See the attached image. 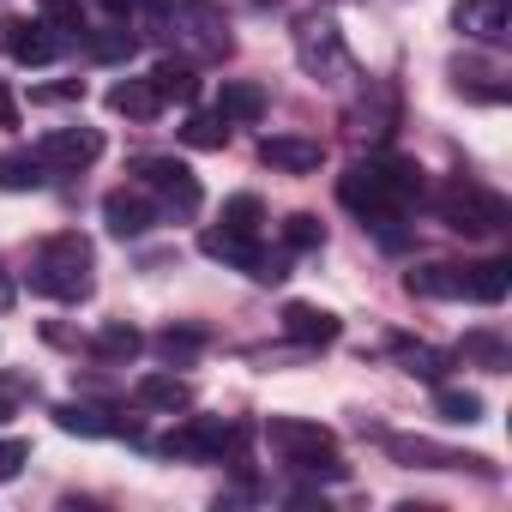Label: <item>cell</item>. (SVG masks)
<instances>
[{"instance_id": "16", "label": "cell", "mask_w": 512, "mask_h": 512, "mask_svg": "<svg viewBox=\"0 0 512 512\" xmlns=\"http://www.w3.org/2000/svg\"><path fill=\"white\" fill-rule=\"evenodd\" d=\"M133 404H139V410H157V416H175V410L193 404V386H187L181 374H145V380L133 386Z\"/></svg>"}, {"instance_id": "25", "label": "cell", "mask_w": 512, "mask_h": 512, "mask_svg": "<svg viewBox=\"0 0 512 512\" xmlns=\"http://www.w3.org/2000/svg\"><path fill=\"white\" fill-rule=\"evenodd\" d=\"M55 422H61L67 434H85V440L121 434V422H109V410H97V404H55Z\"/></svg>"}, {"instance_id": "22", "label": "cell", "mask_w": 512, "mask_h": 512, "mask_svg": "<svg viewBox=\"0 0 512 512\" xmlns=\"http://www.w3.org/2000/svg\"><path fill=\"white\" fill-rule=\"evenodd\" d=\"M506 284H512V266L506 260H482V266H464V302H506Z\"/></svg>"}, {"instance_id": "37", "label": "cell", "mask_w": 512, "mask_h": 512, "mask_svg": "<svg viewBox=\"0 0 512 512\" xmlns=\"http://www.w3.org/2000/svg\"><path fill=\"white\" fill-rule=\"evenodd\" d=\"M0 127H19V103H13L7 85H0Z\"/></svg>"}, {"instance_id": "9", "label": "cell", "mask_w": 512, "mask_h": 512, "mask_svg": "<svg viewBox=\"0 0 512 512\" xmlns=\"http://www.w3.org/2000/svg\"><path fill=\"white\" fill-rule=\"evenodd\" d=\"M97 157H103V133L97 127H55V133L37 139V163L43 169H61V175L91 169Z\"/></svg>"}, {"instance_id": "38", "label": "cell", "mask_w": 512, "mask_h": 512, "mask_svg": "<svg viewBox=\"0 0 512 512\" xmlns=\"http://www.w3.org/2000/svg\"><path fill=\"white\" fill-rule=\"evenodd\" d=\"M13 404H19V392H13L7 380H0V422H13Z\"/></svg>"}, {"instance_id": "28", "label": "cell", "mask_w": 512, "mask_h": 512, "mask_svg": "<svg viewBox=\"0 0 512 512\" xmlns=\"http://www.w3.org/2000/svg\"><path fill=\"white\" fill-rule=\"evenodd\" d=\"M260 223H266V205L253 199V193L223 199V229H235V235H260Z\"/></svg>"}, {"instance_id": "10", "label": "cell", "mask_w": 512, "mask_h": 512, "mask_svg": "<svg viewBox=\"0 0 512 512\" xmlns=\"http://www.w3.org/2000/svg\"><path fill=\"white\" fill-rule=\"evenodd\" d=\"M103 223H109V235L139 241V235H151V229L163 223V211H157V199H151L145 187H115V193L103 199Z\"/></svg>"}, {"instance_id": "33", "label": "cell", "mask_w": 512, "mask_h": 512, "mask_svg": "<svg viewBox=\"0 0 512 512\" xmlns=\"http://www.w3.org/2000/svg\"><path fill=\"white\" fill-rule=\"evenodd\" d=\"M398 356H404V374H416V380H440V368H446V356L428 344H398Z\"/></svg>"}, {"instance_id": "1", "label": "cell", "mask_w": 512, "mask_h": 512, "mask_svg": "<svg viewBox=\"0 0 512 512\" xmlns=\"http://www.w3.org/2000/svg\"><path fill=\"white\" fill-rule=\"evenodd\" d=\"M338 199H344V211H356L362 223H374V229L398 247V229H392V223H404V211L422 199V169L404 163V157L350 163V169L338 175Z\"/></svg>"}, {"instance_id": "12", "label": "cell", "mask_w": 512, "mask_h": 512, "mask_svg": "<svg viewBox=\"0 0 512 512\" xmlns=\"http://www.w3.org/2000/svg\"><path fill=\"white\" fill-rule=\"evenodd\" d=\"M0 49L19 67H49L61 55V31H49L43 19H0Z\"/></svg>"}, {"instance_id": "39", "label": "cell", "mask_w": 512, "mask_h": 512, "mask_svg": "<svg viewBox=\"0 0 512 512\" xmlns=\"http://www.w3.org/2000/svg\"><path fill=\"white\" fill-rule=\"evenodd\" d=\"M7 308H13V278L0 272V314H7Z\"/></svg>"}, {"instance_id": "18", "label": "cell", "mask_w": 512, "mask_h": 512, "mask_svg": "<svg viewBox=\"0 0 512 512\" xmlns=\"http://www.w3.org/2000/svg\"><path fill=\"white\" fill-rule=\"evenodd\" d=\"M404 290L428 302H464V266H416L404 272Z\"/></svg>"}, {"instance_id": "31", "label": "cell", "mask_w": 512, "mask_h": 512, "mask_svg": "<svg viewBox=\"0 0 512 512\" xmlns=\"http://www.w3.org/2000/svg\"><path fill=\"white\" fill-rule=\"evenodd\" d=\"M284 241L296 253H314V247H326V223L314 211H296V217H284Z\"/></svg>"}, {"instance_id": "34", "label": "cell", "mask_w": 512, "mask_h": 512, "mask_svg": "<svg viewBox=\"0 0 512 512\" xmlns=\"http://www.w3.org/2000/svg\"><path fill=\"white\" fill-rule=\"evenodd\" d=\"M464 356H476L482 368H506V344L488 338V332H470V338H464Z\"/></svg>"}, {"instance_id": "40", "label": "cell", "mask_w": 512, "mask_h": 512, "mask_svg": "<svg viewBox=\"0 0 512 512\" xmlns=\"http://www.w3.org/2000/svg\"><path fill=\"white\" fill-rule=\"evenodd\" d=\"M103 7H109L115 19H127V13H133V0H103Z\"/></svg>"}, {"instance_id": "23", "label": "cell", "mask_w": 512, "mask_h": 512, "mask_svg": "<svg viewBox=\"0 0 512 512\" xmlns=\"http://www.w3.org/2000/svg\"><path fill=\"white\" fill-rule=\"evenodd\" d=\"M151 91H157L163 103H193V97H199L193 61H157V67H151Z\"/></svg>"}, {"instance_id": "4", "label": "cell", "mask_w": 512, "mask_h": 512, "mask_svg": "<svg viewBox=\"0 0 512 512\" xmlns=\"http://www.w3.org/2000/svg\"><path fill=\"white\" fill-rule=\"evenodd\" d=\"M266 440H272V452L290 464V470H308V476H344V464H338V440H332V428H320V422H302V416H272L266 422Z\"/></svg>"}, {"instance_id": "5", "label": "cell", "mask_w": 512, "mask_h": 512, "mask_svg": "<svg viewBox=\"0 0 512 512\" xmlns=\"http://www.w3.org/2000/svg\"><path fill=\"white\" fill-rule=\"evenodd\" d=\"M434 211H440V223L458 229V235H494V229H506V199L488 193V187H476L470 175H452V181L440 187Z\"/></svg>"}, {"instance_id": "30", "label": "cell", "mask_w": 512, "mask_h": 512, "mask_svg": "<svg viewBox=\"0 0 512 512\" xmlns=\"http://www.w3.org/2000/svg\"><path fill=\"white\" fill-rule=\"evenodd\" d=\"M205 350V332H193V326H169V332H157V356L163 362H193Z\"/></svg>"}, {"instance_id": "14", "label": "cell", "mask_w": 512, "mask_h": 512, "mask_svg": "<svg viewBox=\"0 0 512 512\" xmlns=\"http://www.w3.org/2000/svg\"><path fill=\"white\" fill-rule=\"evenodd\" d=\"M452 25L476 43H500L512 31V0H458L452 7Z\"/></svg>"}, {"instance_id": "20", "label": "cell", "mask_w": 512, "mask_h": 512, "mask_svg": "<svg viewBox=\"0 0 512 512\" xmlns=\"http://www.w3.org/2000/svg\"><path fill=\"white\" fill-rule=\"evenodd\" d=\"M85 49H91V61H103V67H121V61H133L139 55V37L127 31V25H85Z\"/></svg>"}, {"instance_id": "19", "label": "cell", "mask_w": 512, "mask_h": 512, "mask_svg": "<svg viewBox=\"0 0 512 512\" xmlns=\"http://www.w3.org/2000/svg\"><path fill=\"white\" fill-rule=\"evenodd\" d=\"M217 115L223 121H260L266 115V85H253V79H223V91H217Z\"/></svg>"}, {"instance_id": "29", "label": "cell", "mask_w": 512, "mask_h": 512, "mask_svg": "<svg viewBox=\"0 0 512 512\" xmlns=\"http://www.w3.org/2000/svg\"><path fill=\"white\" fill-rule=\"evenodd\" d=\"M181 139H187L193 151H223V145H229V121H223V115H193V121L181 127Z\"/></svg>"}, {"instance_id": "11", "label": "cell", "mask_w": 512, "mask_h": 512, "mask_svg": "<svg viewBox=\"0 0 512 512\" xmlns=\"http://www.w3.org/2000/svg\"><path fill=\"white\" fill-rule=\"evenodd\" d=\"M235 446H241V428L211 422V416H193L187 428H175V434L163 440V452H169V458H229Z\"/></svg>"}, {"instance_id": "36", "label": "cell", "mask_w": 512, "mask_h": 512, "mask_svg": "<svg viewBox=\"0 0 512 512\" xmlns=\"http://www.w3.org/2000/svg\"><path fill=\"white\" fill-rule=\"evenodd\" d=\"M25 458H31L25 440H0V482H13V476L25 470Z\"/></svg>"}, {"instance_id": "35", "label": "cell", "mask_w": 512, "mask_h": 512, "mask_svg": "<svg viewBox=\"0 0 512 512\" xmlns=\"http://www.w3.org/2000/svg\"><path fill=\"white\" fill-rule=\"evenodd\" d=\"M85 97V79H61V85H37L31 103H79Z\"/></svg>"}, {"instance_id": "17", "label": "cell", "mask_w": 512, "mask_h": 512, "mask_svg": "<svg viewBox=\"0 0 512 512\" xmlns=\"http://www.w3.org/2000/svg\"><path fill=\"white\" fill-rule=\"evenodd\" d=\"M386 452L404 458V464H416V470H452V464H470V470L488 476V458H464V452H446V446H434V440H398V434H392Z\"/></svg>"}, {"instance_id": "6", "label": "cell", "mask_w": 512, "mask_h": 512, "mask_svg": "<svg viewBox=\"0 0 512 512\" xmlns=\"http://www.w3.org/2000/svg\"><path fill=\"white\" fill-rule=\"evenodd\" d=\"M133 169H139V187L157 199L163 217H199L205 187H199V175L187 163H175V157H139Z\"/></svg>"}, {"instance_id": "3", "label": "cell", "mask_w": 512, "mask_h": 512, "mask_svg": "<svg viewBox=\"0 0 512 512\" xmlns=\"http://www.w3.org/2000/svg\"><path fill=\"white\" fill-rule=\"evenodd\" d=\"M91 266H97V253L79 229H61L37 247V260H31V290L49 296V302H85L91 296Z\"/></svg>"}, {"instance_id": "13", "label": "cell", "mask_w": 512, "mask_h": 512, "mask_svg": "<svg viewBox=\"0 0 512 512\" xmlns=\"http://www.w3.org/2000/svg\"><path fill=\"white\" fill-rule=\"evenodd\" d=\"M260 163H272L284 175H314L326 163V145L320 139H302V133H266L260 139Z\"/></svg>"}, {"instance_id": "2", "label": "cell", "mask_w": 512, "mask_h": 512, "mask_svg": "<svg viewBox=\"0 0 512 512\" xmlns=\"http://www.w3.org/2000/svg\"><path fill=\"white\" fill-rule=\"evenodd\" d=\"M145 25L193 61H223L235 49V37L211 0H145Z\"/></svg>"}, {"instance_id": "15", "label": "cell", "mask_w": 512, "mask_h": 512, "mask_svg": "<svg viewBox=\"0 0 512 512\" xmlns=\"http://www.w3.org/2000/svg\"><path fill=\"white\" fill-rule=\"evenodd\" d=\"M284 332L296 338V344H308V350H326V344H338V314H326V308H314V302H290L284 308Z\"/></svg>"}, {"instance_id": "7", "label": "cell", "mask_w": 512, "mask_h": 512, "mask_svg": "<svg viewBox=\"0 0 512 512\" xmlns=\"http://www.w3.org/2000/svg\"><path fill=\"white\" fill-rule=\"evenodd\" d=\"M296 61H302L308 79H326V85L356 79V61H350V49H344V37H338L332 19H308V25L296 31Z\"/></svg>"}, {"instance_id": "8", "label": "cell", "mask_w": 512, "mask_h": 512, "mask_svg": "<svg viewBox=\"0 0 512 512\" xmlns=\"http://www.w3.org/2000/svg\"><path fill=\"white\" fill-rule=\"evenodd\" d=\"M199 253L205 260H223V266H241L247 278L260 284H284V260H272V253H260V235H235V229H205L199 235Z\"/></svg>"}, {"instance_id": "26", "label": "cell", "mask_w": 512, "mask_h": 512, "mask_svg": "<svg viewBox=\"0 0 512 512\" xmlns=\"http://www.w3.org/2000/svg\"><path fill=\"white\" fill-rule=\"evenodd\" d=\"M434 410H440V422H458V428L482 422V398L464 386H434Z\"/></svg>"}, {"instance_id": "27", "label": "cell", "mask_w": 512, "mask_h": 512, "mask_svg": "<svg viewBox=\"0 0 512 512\" xmlns=\"http://www.w3.org/2000/svg\"><path fill=\"white\" fill-rule=\"evenodd\" d=\"M91 350H97V362H133V356L145 350V338H139L133 326H121V320H115V326H103V332H97V344H91Z\"/></svg>"}, {"instance_id": "21", "label": "cell", "mask_w": 512, "mask_h": 512, "mask_svg": "<svg viewBox=\"0 0 512 512\" xmlns=\"http://www.w3.org/2000/svg\"><path fill=\"white\" fill-rule=\"evenodd\" d=\"M109 109L127 115V121H157L163 97L151 91V79H121V85H109Z\"/></svg>"}, {"instance_id": "32", "label": "cell", "mask_w": 512, "mask_h": 512, "mask_svg": "<svg viewBox=\"0 0 512 512\" xmlns=\"http://www.w3.org/2000/svg\"><path fill=\"white\" fill-rule=\"evenodd\" d=\"M43 7V25L61 31V37H85V13H79V0H37Z\"/></svg>"}, {"instance_id": "24", "label": "cell", "mask_w": 512, "mask_h": 512, "mask_svg": "<svg viewBox=\"0 0 512 512\" xmlns=\"http://www.w3.org/2000/svg\"><path fill=\"white\" fill-rule=\"evenodd\" d=\"M49 181V169L37 163V151H0V187L7 193H37Z\"/></svg>"}, {"instance_id": "41", "label": "cell", "mask_w": 512, "mask_h": 512, "mask_svg": "<svg viewBox=\"0 0 512 512\" xmlns=\"http://www.w3.org/2000/svg\"><path fill=\"white\" fill-rule=\"evenodd\" d=\"M253 7H278V0H253Z\"/></svg>"}]
</instances>
